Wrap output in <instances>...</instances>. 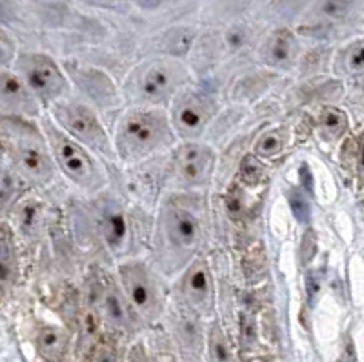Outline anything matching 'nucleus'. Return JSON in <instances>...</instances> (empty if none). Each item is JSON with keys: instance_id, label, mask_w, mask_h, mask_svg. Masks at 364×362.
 Listing matches in <instances>:
<instances>
[{"instance_id": "obj_1", "label": "nucleus", "mask_w": 364, "mask_h": 362, "mask_svg": "<svg viewBox=\"0 0 364 362\" xmlns=\"http://www.w3.org/2000/svg\"><path fill=\"white\" fill-rule=\"evenodd\" d=\"M122 140L126 148L135 151H150L171 142V135L162 115L139 111L126 119L122 126Z\"/></svg>"}, {"instance_id": "obj_2", "label": "nucleus", "mask_w": 364, "mask_h": 362, "mask_svg": "<svg viewBox=\"0 0 364 362\" xmlns=\"http://www.w3.org/2000/svg\"><path fill=\"white\" fill-rule=\"evenodd\" d=\"M20 71L24 75L28 90L42 100H53L64 93L68 84L60 70L50 57L26 55L20 59Z\"/></svg>"}, {"instance_id": "obj_3", "label": "nucleus", "mask_w": 364, "mask_h": 362, "mask_svg": "<svg viewBox=\"0 0 364 362\" xmlns=\"http://www.w3.org/2000/svg\"><path fill=\"white\" fill-rule=\"evenodd\" d=\"M50 135V144L55 151L60 166L64 169L70 179L75 180L80 186L93 188L97 182L95 166L91 164L90 157L84 153V149L77 146L73 140H70L66 135L59 133L55 128H48Z\"/></svg>"}, {"instance_id": "obj_4", "label": "nucleus", "mask_w": 364, "mask_h": 362, "mask_svg": "<svg viewBox=\"0 0 364 362\" xmlns=\"http://www.w3.org/2000/svg\"><path fill=\"white\" fill-rule=\"evenodd\" d=\"M55 113L59 117L60 124L64 126L71 135L82 140L84 144L99 151H108L110 142L106 137L104 129L99 124V120L88 108L80 104H60L55 108Z\"/></svg>"}, {"instance_id": "obj_5", "label": "nucleus", "mask_w": 364, "mask_h": 362, "mask_svg": "<svg viewBox=\"0 0 364 362\" xmlns=\"http://www.w3.org/2000/svg\"><path fill=\"white\" fill-rule=\"evenodd\" d=\"M175 124L186 137H193L202 131L213 115V106L206 97L199 93H188L180 97L175 106Z\"/></svg>"}, {"instance_id": "obj_6", "label": "nucleus", "mask_w": 364, "mask_h": 362, "mask_svg": "<svg viewBox=\"0 0 364 362\" xmlns=\"http://www.w3.org/2000/svg\"><path fill=\"white\" fill-rule=\"evenodd\" d=\"M213 153L208 146H182L177 155L180 177L190 184H204L213 171Z\"/></svg>"}, {"instance_id": "obj_7", "label": "nucleus", "mask_w": 364, "mask_h": 362, "mask_svg": "<svg viewBox=\"0 0 364 362\" xmlns=\"http://www.w3.org/2000/svg\"><path fill=\"white\" fill-rule=\"evenodd\" d=\"M0 108L10 113H37L35 100L28 86L10 71H0Z\"/></svg>"}, {"instance_id": "obj_8", "label": "nucleus", "mask_w": 364, "mask_h": 362, "mask_svg": "<svg viewBox=\"0 0 364 362\" xmlns=\"http://www.w3.org/2000/svg\"><path fill=\"white\" fill-rule=\"evenodd\" d=\"M15 153L20 169L28 177L37 180L50 179L51 173H53L51 160L48 157V153H46L44 144L39 139L30 137V139L20 140L15 148Z\"/></svg>"}, {"instance_id": "obj_9", "label": "nucleus", "mask_w": 364, "mask_h": 362, "mask_svg": "<svg viewBox=\"0 0 364 362\" xmlns=\"http://www.w3.org/2000/svg\"><path fill=\"white\" fill-rule=\"evenodd\" d=\"M122 280L135 308L144 313L150 312L155 304V289L148 272L140 264H130L122 268Z\"/></svg>"}, {"instance_id": "obj_10", "label": "nucleus", "mask_w": 364, "mask_h": 362, "mask_svg": "<svg viewBox=\"0 0 364 362\" xmlns=\"http://www.w3.org/2000/svg\"><path fill=\"white\" fill-rule=\"evenodd\" d=\"M184 293L193 308L200 309V312H210L213 306V284H211V273L206 263L199 260L188 272Z\"/></svg>"}, {"instance_id": "obj_11", "label": "nucleus", "mask_w": 364, "mask_h": 362, "mask_svg": "<svg viewBox=\"0 0 364 362\" xmlns=\"http://www.w3.org/2000/svg\"><path fill=\"white\" fill-rule=\"evenodd\" d=\"M168 235L180 248H191L199 235L197 218L180 208H171L168 213Z\"/></svg>"}, {"instance_id": "obj_12", "label": "nucleus", "mask_w": 364, "mask_h": 362, "mask_svg": "<svg viewBox=\"0 0 364 362\" xmlns=\"http://www.w3.org/2000/svg\"><path fill=\"white\" fill-rule=\"evenodd\" d=\"M39 352L48 362H59L68 350V337L59 327L46 326L39 333Z\"/></svg>"}, {"instance_id": "obj_13", "label": "nucleus", "mask_w": 364, "mask_h": 362, "mask_svg": "<svg viewBox=\"0 0 364 362\" xmlns=\"http://www.w3.org/2000/svg\"><path fill=\"white\" fill-rule=\"evenodd\" d=\"M171 84H173L171 71L168 70L166 66H153V68L148 70V73L144 75L142 84H140V90H142L146 99L160 100L162 97H166V95L170 93Z\"/></svg>"}, {"instance_id": "obj_14", "label": "nucleus", "mask_w": 364, "mask_h": 362, "mask_svg": "<svg viewBox=\"0 0 364 362\" xmlns=\"http://www.w3.org/2000/svg\"><path fill=\"white\" fill-rule=\"evenodd\" d=\"M17 273V258L13 251L10 234L2 229L0 231V283H11Z\"/></svg>"}, {"instance_id": "obj_15", "label": "nucleus", "mask_w": 364, "mask_h": 362, "mask_svg": "<svg viewBox=\"0 0 364 362\" xmlns=\"http://www.w3.org/2000/svg\"><path fill=\"white\" fill-rule=\"evenodd\" d=\"M346 128H348V120H346V115L339 109L326 108L320 113V129L329 139L341 137L346 131Z\"/></svg>"}, {"instance_id": "obj_16", "label": "nucleus", "mask_w": 364, "mask_h": 362, "mask_svg": "<svg viewBox=\"0 0 364 362\" xmlns=\"http://www.w3.org/2000/svg\"><path fill=\"white\" fill-rule=\"evenodd\" d=\"M291 50H294V37L286 30L275 33V37L269 42L268 57L274 64H282L291 57Z\"/></svg>"}, {"instance_id": "obj_17", "label": "nucleus", "mask_w": 364, "mask_h": 362, "mask_svg": "<svg viewBox=\"0 0 364 362\" xmlns=\"http://www.w3.org/2000/svg\"><path fill=\"white\" fill-rule=\"evenodd\" d=\"M126 231H128V228H126L124 215L120 213V211H111V213L106 215L104 234L106 238H108V242H110V246H113V248L120 246L122 238L126 237Z\"/></svg>"}, {"instance_id": "obj_18", "label": "nucleus", "mask_w": 364, "mask_h": 362, "mask_svg": "<svg viewBox=\"0 0 364 362\" xmlns=\"http://www.w3.org/2000/svg\"><path fill=\"white\" fill-rule=\"evenodd\" d=\"M193 42V33L186 28H175L164 37L166 50L173 55H184Z\"/></svg>"}, {"instance_id": "obj_19", "label": "nucleus", "mask_w": 364, "mask_h": 362, "mask_svg": "<svg viewBox=\"0 0 364 362\" xmlns=\"http://www.w3.org/2000/svg\"><path fill=\"white\" fill-rule=\"evenodd\" d=\"M211 355H213L215 362H231L230 346H228V341L219 326L211 330Z\"/></svg>"}, {"instance_id": "obj_20", "label": "nucleus", "mask_w": 364, "mask_h": 362, "mask_svg": "<svg viewBox=\"0 0 364 362\" xmlns=\"http://www.w3.org/2000/svg\"><path fill=\"white\" fill-rule=\"evenodd\" d=\"M354 8V0H320L319 11L328 19H345Z\"/></svg>"}, {"instance_id": "obj_21", "label": "nucleus", "mask_w": 364, "mask_h": 362, "mask_svg": "<svg viewBox=\"0 0 364 362\" xmlns=\"http://www.w3.org/2000/svg\"><path fill=\"white\" fill-rule=\"evenodd\" d=\"M104 308L108 317L111 318V323L122 324L124 323V308H122V303H120L119 293L115 292L113 286L104 292Z\"/></svg>"}, {"instance_id": "obj_22", "label": "nucleus", "mask_w": 364, "mask_h": 362, "mask_svg": "<svg viewBox=\"0 0 364 362\" xmlns=\"http://www.w3.org/2000/svg\"><path fill=\"white\" fill-rule=\"evenodd\" d=\"M240 177L246 180L248 184H257L262 180L265 177V166L255 159V157H246L240 164Z\"/></svg>"}, {"instance_id": "obj_23", "label": "nucleus", "mask_w": 364, "mask_h": 362, "mask_svg": "<svg viewBox=\"0 0 364 362\" xmlns=\"http://www.w3.org/2000/svg\"><path fill=\"white\" fill-rule=\"evenodd\" d=\"M19 218L24 231H28V234L35 231L37 224H39V204L31 202V200L22 204L19 209Z\"/></svg>"}, {"instance_id": "obj_24", "label": "nucleus", "mask_w": 364, "mask_h": 362, "mask_svg": "<svg viewBox=\"0 0 364 362\" xmlns=\"http://www.w3.org/2000/svg\"><path fill=\"white\" fill-rule=\"evenodd\" d=\"M285 146V139H282V135L277 133V131H271V133H266L262 139L259 140V144H257V151H259L262 157H274Z\"/></svg>"}, {"instance_id": "obj_25", "label": "nucleus", "mask_w": 364, "mask_h": 362, "mask_svg": "<svg viewBox=\"0 0 364 362\" xmlns=\"http://www.w3.org/2000/svg\"><path fill=\"white\" fill-rule=\"evenodd\" d=\"M289 206H291V211L297 217V220L300 222H308L309 220V204L306 200V197L300 193L299 189H291L289 193Z\"/></svg>"}, {"instance_id": "obj_26", "label": "nucleus", "mask_w": 364, "mask_h": 362, "mask_svg": "<svg viewBox=\"0 0 364 362\" xmlns=\"http://www.w3.org/2000/svg\"><path fill=\"white\" fill-rule=\"evenodd\" d=\"M226 206H228V211H230L231 217H239L245 209V193L239 186H233L230 189V193L226 197Z\"/></svg>"}, {"instance_id": "obj_27", "label": "nucleus", "mask_w": 364, "mask_h": 362, "mask_svg": "<svg viewBox=\"0 0 364 362\" xmlns=\"http://www.w3.org/2000/svg\"><path fill=\"white\" fill-rule=\"evenodd\" d=\"M13 42L10 40V37L0 31V64H8L13 59Z\"/></svg>"}, {"instance_id": "obj_28", "label": "nucleus", "mask_w": 364, "mask_h": 362, "mask_svg": "<svg viewBox=\"0 0 364 362\" xmlns=\"http://www.w3.org/2000/svg\"><path fill=\"white\" fill-rule=\"evenodd\" d=\"M349 68L352 71L361 73L364 68V53H363V44H357L354 50L349 51Z\"/></svg>"}, {"instance_id": "obj_29", "label": "nucleus", "mask_w": 364, "mask_h": 362, "mask_svg": "<svg viewBox=\"0 0 364 362\" xmlns=\"http://www.w3.org/2000/svg\"><path fill=\"white\" fill-rule=\"evenodd\" d=\"M91 362H115V352L111 346H100Z\"/></svg>"}, {"instance_id": "obj_30", "label": "nucleus", "mask_w": 364, "mask_h": 362, "mask_svg": "<svg viewBox=\"0 0 364 362\" xmlns=\"http://www.w3.org/2000/svg\"><path fill=\"white\" fill-rule=\"evenodd\" d=\"M245 33L240 30H231L228 35H226V42H228V46H231V48H240V46L245 44Z\"/></svg>"}, {"instance_id": "obj_31", "label": "nucleus", "mask_w": 364, "mask_h": 362, "mask_svg": "<svg viewBox=\"0 0 364 362\" xmlns=\"http://www.w3.org/2000/svg\"><path fill=\"white\" fill-rule=\"evenodd\" d=\"M10 15H11V10L10 6H8V2H6V0H0V20L10 19Z\"/></svg>"}, {"instance_id": "obj_32", "label": "nucleus", "mask_w": 364, "mask_h": 362, "mask_svg": "<svg viewBox=\"0 0 364 362\" xmlns=\"http://www.w3.org/2000/svg\"><path fill=\"white\" fill-rule=\"evenodd\" d=\"M131 362H146L144 355H142V352H140V347H137V350L131 352Z\"/></svg>"}, {"instance_id": "obj_33", "label": "nucleus", "mask_w": 364, "mask_h": 362, "mask_svg": "<svg viewBox=\"0 0 364 362\" xmlns=\"http://www.w3.org/2000/svg\"><path fill=\"white\" fill-rule=\"evenodd\" d=\"M343 362H355L354 347H348V350H346V355H345V359H343Z\"/></svg>"}, {"instance_id": "obj_34", "label": "nucleus", "mask_w": 364, "mask_h": 362, "mask_svg": "<svg viewBox=\"0 0 364 362\" xmlns=\"http://www.w3.org/2000/svg\"><path fill=\"white\" fill-rule=\"evenodd\" d=\"M249 362H265V361H262V359H251Z\"/></svg>"}]
</instances>
